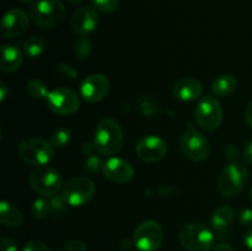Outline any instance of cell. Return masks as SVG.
I'll return each instance as SVG.
<instances>
[{"label":"cell","instance_id":"obj_1","mask_svg":"<svg viewBox=\"0 0 252 251\" xmlns=\"http://www.w3.org/2000/svg\"><path fill=\"white\" fill-rule=\"evenodd\" d=\"M123 130L112 118H105L98 123L94 138L96 152L101 155H113L123 147Z\"/></svg>","mask_w":252,"mask_h":251},{"label":"cell","instance_id":"obj_2","mask_svg":"<svg viewBox=\"0 0 252 251\" xmlns=\"http://www.w3.org/2000/svg\"><path fill=\"white\" fill-rule=\"evenodd\" d=\"M179 239L187 251H209L214 245L213 231L201 223H189L182 226Z\"/></svg>","mask_w":252,"mask_h":251},{"label":"cell","instance_id":"obj_3","mask_svg":"<svg viewBox=\"0 0 252 251\" xmlns=\"http://www.w3.org/2000/svg\"><path fill=\"white\" fill-rule=\"evenodd\" d=\"M249 182V171L245 165L231 162L221 170L218 188L224 197H235L245 189Z\"/></svg>","mask_w":252,"mask_h":251},{"label":"cell","instance_id":"obj_4","mask_svg":"<svg viewBox=\"0 0 252 251\" xmlns=\"http://www.w3.org/2000/svg\"><path fill=\"white\" fill-rule=\"evenodd\" d=\"M17 154L20 159L26 164L33 166H43L48 164L54 155L53 147L47 140L41 138H26L17 147Z\"/></svg>","mask_w":252,"mask_h":251},{"label":"cell","instance_id":"obj_5","mask_svg":"<svg viewBox=\"0 0 252 251\" xmlns=\"http://www.w3.org/2000/svg\"><path fill=\"white\" fill-rule=\"evenodd\" d=\"M65 17V6L59 0H39L30 7V19L39 27H53Z\"/></svg>","mask_w":252,"mask_h":251},{"label":"cell","instance_id":"obj_6","mask_svg":"<svg viewBox=\"0 0 252 251\" xmlns=\"http://www.w3.org/2000/svg\"><path fill=\"white\" fill-rule=\"evenodd\" d=\"M194 117L199 127L204 130L217 129L223 121V108L213 96H203L197 102Z\"/></svg>","mask_w":252,"mask_h":251},{"label":"cell","instance_id":"obj_7","mask_svg":"<svg viewBox=\"0 0 252 251\" xmlns=\"http://www.w3.org/2000/svg\"><path fill=\"white\" fill-rule=\"evenodd\" d=\"M30 186L43 197H54L62 188V177L58 171L51 167L33 170L29 177Z\"/></svg>","mask_w":252,"mask_h":251},{"label":"cell","instance_id":"obj_8","mask_svg":"<svg viewBox=\"0 0 252 251\" xmlns=\"http://www.w3.org/2000/svg\"><path fill=\"white\" fill-rule=\"evenodd\" d=\"M95 194V185L88 177L76 176L68 180L62 189V196L68 204L80 207L88 203Z\"/></svg>","mask_w":252,"mask_h":251},{"label":"cell","instance_id":"obj_9","mask_svg":"<svg viewBox=\"0 0 252 251\" xmlns=\"http://www.w3.org/2000/svg\"><path fill=\"white\" fill-rule=\"evenodd\" d=\"M49 110L61 116L75 113L80 107V100L73 90L66 88H57L49 91L46 97Z\"/></svg>","mask_w":252,"mask_h":251},{"label":"cell","instance_id":"obj_10","mask_svg":"<svg viewBox=\"0 0 252 251\" xmlns=\"http://www.w3.org/2000/svg\"><path fill=\"white\" fill-rule=\"evenodd\" d=\"M164 233L157 221L145 220L134 231V244L139 251H157L161 246Z\"/></svg>","mask_w":252,"mask_h":251},{"label":"cell","instance_id":"obj_11","mask_svg":"<svg viewBox=\"0 0 252 251\" xmlns=\"http://www.w3.org/2000/svg\"><path fill=\"white\" fill-rule=\"evenodd\" d=\"M180 147L185 157H189L192 161H203L209 157V152H211L207 138L194 129L187 130L182 135Z\"/></svg>","mask_w":252,"mask_h":251},{"label":"cell","instance_id":"obj_12","mask_svg":"<svg viewBox=\"0 0 252 251\" xmlns=\"http://www.w3.org/2000/svg\"><path fill=\"white\" fill-rule=\"evenodd\" d=\"M167 153V145L158 135H147L138 140L135 154L145 162H158L164 159Z\"/></svg>","mask_w":252,"mask_h":251},{"label":"cell","instance_id":"obj_13","mask_svg":"<svg viewBox=\"0 0 252 251\" xmlns=\"http://www.w3.org/2000/svg\"><path fill=\"white\" fill-rule=\"evenodd\" d=\"M110 91V81L102 74H93L81 81L80 95L90 103L103 100Z\"/></svg>","mask_w":252,"mask_h":251},{"label":"cell","instance_id":"obj_14","mask_svg":"<svg viewBox=\"0 0 252 251\" xmlns=\"http://www.w3.org/2000/svg\"><path fill=\"white\" fill-rule=\"evenodd\" d=\"M102 174L105 179L113 184H126L134 176V169L132 164L121 157H110L102 166Z\"/></svg>","mask_w":252,"mask_h":251},{"label":"cell","instance_id":"obj_15","mask_svg":"<svg viewBox=\"0 0 252 251\" xmlns=\"http://www.w3.org/2000/svg\"><path fill=\"white\" fill-rule=\"evenodd\" d=\"M29 16L20 9H11L5 14L1 22V34L5 38H15L27 31Z\"/></svg>","mask_w":252,"mask_h":251},{"label":"cell","instance_id":"obj_16","mask_svg":"<svg viewBox=\"0 0 252 251\" xmlns=\"http://www.w3.org/2000/svg\"><path fill=\"white\" fill-rule=\"evenodd\" d=\"M98 22H100V19H98L97 11L91 6H83L75 10L70 20L71 29L76 33L83 34V36L95 31Z\"/></svg>","mask_w":252,"mask_h":251},{"label":"cell","instance_id":"obj_17","mask_svg":"<svg viewBox=\"0 0 252 251\" xmlns=\"http://www.w3.org/2000/svg\"><path fill=\"white\" fill-rule=\"evenodd\" d=\"M174 96L184 102H192L198 100L203 93L202 84L197 79L185 78L177 81L174 86Z\"/></svg>","mask_w":252,"mask_h":251},{"label":"cell","instance_id":"obj_18","mask_svg":"<svg viewBox=\"0 0 252 251\" xmlns=\"http://www.w3.org/2000/svg\"><path fill=\"white\" fill-rule=\"evenodd\" d=\"M22 63V53L15 46H2L1 48V64L0 70L2 73H11L17 70Z\"/></svg>","mask_w":252,"mask_h":251},{"label":"cell","instance_id":"obj_19","mask_svg":"<svg viewBox=\"0 0 252 251\" xmlns=\"http://www.w3.org/2000/svg\"><path fill=\"white\" fill-rule=\"evenodd\" d=\"M234 219V211L229 206H221L217 209L213 213L211 219L212 228L214 229L218 235L223 236V234H225L226 229L229 228V225L231 224Z\"/></svg>","mask_w":252,"mask_h":251},{"label":"cell","instance_id":"obj_20","mask_svg":"<svg viewBox=\"0 0 252 251\" xmlns=\"http://www.w3.org/2000/svg\"><path fill=\"white\" fill-rule=\"evenodd\" d=\"M0 220L6 226H19L22 223V214L11 202L2 201L0 203Z\"/></svg>","mask_w":252,"mask_h":251},{"label":"cell","instance_id":"obj_21","mask_svg":"<svg viewBox=\"0 0 252 251\" xmlns=\"http://www.w3.org/2000/svg\"><path fill=\"white\" fill-rule=\"evenodd\" d=\"M236 86H238V80L235 76L230 75V74H223L213 81L212 91L214 95L225 97V96L231 95L236 90Z\"/></svg>","mask_w":252,"mask_h":251},{"label":"cell","instance_id":"obj_22","mask_svg":"<svg viewBox=\"0 0 252 251\" xmlns=\"http://www.w3.org/2000/svg\"><path fill=\"white\" fill-rule=\"evenodd\" d=\"M44 48H46V43H44L43 39L38 36L30 37L24 44L25 53L29 57H31V58H37V57L41 56V54L43 53Z\"/></svg>","mask_w":252,"mask_h":251},{"label":"cell","instance_id":"obj_23","mask_svg":"<svg viewBox=\"0 0 252 251\" xmlns=\"http://www.w3.org/2000/svg\"><path fill=\"white\" fill-rule=\"evenodd\" d=\"M71 139V130L68 128H58L54 130L51 135L49 143L53 148H63L70 142Z\"/></svg>","mask_w":252,"mask_h":251},{"label":"cell","instance_id":"obj_24","mask_svg":"<svg viewBox=\"0 0 252 251\" xmlns=\"http://www.w3.org/2000/svg\"><path fill=\"white\" fill-rule=\"evenodd\" d=\"M51 211H52L51 201H47L46 198L36 199L33 206H32V216H33L36 219L46 218Z\"/></svg>","mask_w":252,"mask_h":251},{"label":"cell","instance_id":"obj_25","mask_svg":"<svg viewBox=\"0 0 252 251\" xmlns=\"http://www.w3.org/2000/svg\"><path fill=\"white\" fill-rule=\"evenodd\" d=\"M74 54L78 59H88L91 54V42L86 37H80L74 44Z\"/></svg>","mask_w":252,"mask_h":251},{"label":"cell","instance_id":"obj_26","mask_svg":"<svg viewBox=\"0 0 252 251\" xmlns=\"http://www.w3.org/2000/svg\"><path fill=\"white\" fill-rule=\"evenodd\" d=\"M27 93L34 98H46L49 91L47 90V86L42 81L30 80L27 83Z\"/></svg>","mask_w":252,"mask_h":251},{"label":"cell","instance_id":"obj_27","mask_svg":"<svg viewBox=\"0 0 252 251\" xmlns=\"http://www.w3.org/2000/svg\"><path fill=\"white\" fill-rule=\"evenodd\" d=\"M91 2L98 11L105 12V14L116 11L120 5V0H91Z\"/></svg>","mask_w":252,"mask_h":251},{"label":"cell","instance_id":"obj_28","mask_svg":"<svg viewBox=\"0 0 252 251\" xmlns=\"http://www.w3.org/2000/svg\"><path fill=\"white\" fill-rule=\"evenodd\" d=\"M102 162H101V159L95 154H91L89 157H86L85 160V170L86 172L91 175H96L98 171H102Z\"/></svg>","mask_w":252,"mask_h":251},{"label":"cell","instance_id":"obj_29","mask_svg":"<svg viewBox=\"0 0 252 251\" xmlns=\"http://www.w3.org/2000/svg\"><path fill=\"white\" fill-rule=\"evenodd\" d=\"M157 106H158L157 100L153 97H150V96H148V97H144L140 100V111H142V112L147 116L154 115L158 110Z\"/></svg>","mask_w":252,"mask_h":251},{"label":"cell","instance_id":"obj_30","mask_svg":"<svg viewBox=\"0 0 252 251\" xmlns=\"http://www.w3.org/2000/svg\"><path fill=\"white\" fill-rule=\"evenodd\" d=\"M21 251H53V250H52L47 244L42 243V241L32 240V241H29V243L22 248Z\"/></svg>","mask_w":252,"mask_h":251},{"label":"cell","instance_id":"obj_31","mask_svg":"<svg viewBox=\"0 0 252 251\" xmlns=\"http://www.w3.org/2000/svg\"><path fill=\"white\" fill-rule=\"evenodd\" d=\"M59 251H86V245L80 240H70L64 244Z\"/></svg>","mask_w":252,"mask_h":251},{"label":"cell","instance_id":"obj_32","mask_svg":"<svg viewBox=\"0 0 252 251\" xmlns=\"http://www.w3.org/2000/svg\"><path fill=\"white\" fill-rule=\"evenodd\" d=\"M51 198L52 211H53L54 213H62V212L64 211V208H65V204H68L65 202V199L63 198V196H54L51 197Z\"/></svg>","mask_w":252,"mask_h":251},{"label":"cell","instance_id":"obj_33","mask_svg":"<svg viewBox=\"0 0 252 251\" xmlns=\"http://www.w3.org/2000/svg\"><path fill=\"white\" fill-rule=\"evenodd\" d=\"M239 221L241 225L252 228V209H243L239 213Z\"/></svg>","mask_w":252,"mask_h":251},{"label":"cell","instance_id":"obj_34","mask_svg":"<svg viewBox=\"0 0 252 251\" xmlns=\"http://www.w3.org/2000/svg\"><path fill=\"white\" fill-rule=\"evenodd\" d=\"M58 71L61 74H63L64 76H66V78H71V79L76 78V69H74L71 65H66V64H59Z\"/></svg>","mask_w":252,"mask_h":251},{"label":"cell","instance_id":"obj_35","mask_svg":"<svg viewBox=\"0 0 252 251\" xmlns=\"http://www.w3.org/2000/svg\"><path fill=\"white\" fill-rule=\"evenodd\" d=\"M0 248L1 251H17L16 244L10 238H2L0 241Z\"/></svg>","mask_w":252,"mask_h":251},{"label":"cell","instance_id":"obj_36","mask_svg":"<svg viewBox=\"0 0 252 251\" xmlns=\"http://www.w3.org/2000/svg\"><path fill=\"white\" fill-rule=\"evenodd\" d=\"M225 157L230 161H235L236 159H239V150L235 145L229 144L228 147L225 148Z\"/></svg>","mask_w":252,"mask_h":251},{"label":"cell","instance_id":"obj_37","mask_svg":"<svg viewBox=\"0 0 252 251\" xmlns=\"http://www.w3.org/2000/svg\"><path fill=\"white\" fill-rule=\"evenodd\" d=\"M243 157L248 164H252V139L246 144V147L244 148Z\"/></svg>","mask_w":252,"mask_h":251},{"label":"cell","instance_id":"obj_38","mask_svg":"<svg viewBox=\"0 0 252 251\" xmlns=\"http://www.w3.org/2000/svg\"><path fill=\"white\" fill-rule=\"evenodd\" d=\"M81 152L84 153V155L89 157V155H91V154H95L96 148L94 144H88V143H86V144H84L83 148H81Z\"/></svg>","mask_w":252,"mask_h":251},{"label":"cell","instance_id":"obj_39","mask_svg":"<svg viewBox=\"0 0 252 251\" xmlns=\"http://www.w3.org/2000/svg\"><path fill=\"white\" fill-rule=\"evenodd\" d=\"M244 243H245V245L248 246L250 250H252V228L250 230L246 231L245 235H244Z\"/></svg>","mask_w":252,"mask_h":251},{"label":"cell","instance_id":"obj_40","mask_svg":"<svg viewBox=\"0 0 252 251\" xmlns=\"http://www.w3.org/2000/svg\"><path fill=\"white\" fill-rule=\"evenodd\" d=\"M7 93H9V89H7L6 84L4 81H1L0 83V101H4L6 98Z\"/></svg>","mask_w":252,"mask_h":251},{"label":"cell","instance_id":"obj_41","mask_svg":"<svg viewBox=\"0 0 252 251\" xmlns=\"http://www.w3.org/2000/svg\"><path fill=\"white\" fill-rule=\"evenodd\" d=\"M245 116H246V122H248V125L252 128V101L249 103L248 108H246Z\"/></svg>","mask_w":252,"mask_h":251},{"label":"cell","instance_id":"obj_42","mask_svg":"<svg viewBox=\"0 0 252 251\" xmlns=\"http://www.w3.org/2000/svg\"><path fill=\"white\" fill-rule=\"evenodd\" d=\"M213 251H235L230 245L228 244H219L218 246L213 249Z\"/></svg>","mask_w":252,"mask_h":251},{"label":"cell","instance_id":"obj_43","mask_svg":"<svg viewBox=\"0 0 252 251\" xmlns=\"http://www.w3.org/2000/svg\"><path fill=\"white\" fill-rule=\"evenodd\" d=\"M70 2H73V4H78V2H81L83 0H69Z\"/></svg>","mask_w":252,"mask_h":251},{"label":"cell","instance_id":"obj_44","mask_svg":"<svg viewBox=\"0 0 252 251\" xmlns=\"http://www.w3.org/2000/svg\"><path fill=\"white\" fill-rule=\"evenodd\" d=\"M22 1H24V2H32V1H34V0H22Z\"/></svg>","mask_w":252,"mask_h":251},{"label":"cell","instance_id":"obj_45","mask_svg":"<svg viewBox=\"0 0 252 251\" xmlns=\"http://www.w3.org/2000/svg\"><path fill=\"white\" fill-rule=\"evenodd\" d=\"M251 202H252V188H251Z\"/></svg>","mask_w":252,"mask_h":251}]
</instances>
